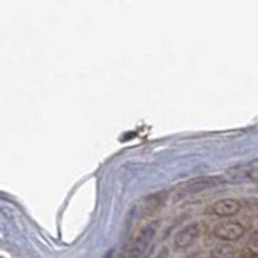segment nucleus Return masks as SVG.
Returning a JSON list of instances; mask_svg holds the SVG:
<instances>
[{
	"label": "nucleus",
	"instance_id": "f257e3e1",
	"mask_svg": "<svg viewBox=\"0 0 258 258\" xmlns=\"http://www.w3.org/2000/svg\"><path fill=\"white\" fill-rule=\"evenodd\" d=\"M155 233H156V223H150L144 226L131 241V244L127 245V249L124 252V258H142L148 249V245L152 244Z\"/></svg>",
	"mask_w": 258,
	"mask_h": 258
},
{
	"label": "nucleus",
	"instance_id": "39448f33",
	"mask_svg": "<svg viewBox=\"0 0 258 258\" xmlns=\"http://www.w3.org/2000/svg\"><path fill=\"white\" fill-rule=\"evenodd\" d=\"M218 185V178L217 177H195L191 180H188L182 185V191L186 195H195V193H201L204 190H209Z\"/></svg>",
	"mask_w": 258,
	"mask_h": 258
},
{
	"label": "nucleus",
	"instance_id": "423d86ee",
	"mask_svg": "<svg viewBox=\"0 0 258 258\" xmlns=\"http://www.w3.org/2000/svg\"><path fill=\"white\" fill-rule=\"evenodd\" d=\"M239 250L231 242H222L217 244L211 250V258H237Z\"/></svg>",
	"mask_w": 258,
	"mask_h": 258
},
{
	"label": "nucleus",
	"instance_id": "f03ea898",
	"mask_svg": "<svg viewBox=\"0 0 258 258\" xmlns=\"http://www.w3.org/2000/svg\"><path fill=\"white\" fill-rule=\"evenodd\" d=\"M212 234L217 239H220L223 242H234V241H239L245 234V228L241 222L226 220L222 223H217Z\"/></svg>",
	"mask_w": 258,
	"mask_h": 258
},
{
	"label": "nucleus",
	"instance_id": "7ed1b4c3",
	"mask_svg": "<svg viewBox=\"0 0 258 258\" xmlns=\"http://www.w3.org/2000/svg\"><path fill=\"white\" fill-rule=\"evenodd\" d=\"M201 237V223L191 222L185 225L174 237V244L177 249H188Z\"/></svg>",
	"mask_w": 258,
	"mask_h": 258
},
{
	"label": "nucleus",
	"instance_id": "20e7f679",
	"mask_svg": "<svg viewBox=\"0 0 258 258\" xmlns=\"http://www.w3.org/2000/svg\"><path fill=\"white\" fill-rule=\"evenodd\" d=\"M241 211V203L234 198H225L212 204V214L222 218H231Z\"/></svg>",
	"mask_w": 258,
	"mask_h": 258
}]
</instances>
